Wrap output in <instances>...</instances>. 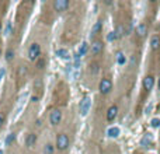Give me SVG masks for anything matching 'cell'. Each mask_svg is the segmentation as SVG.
<instances>
[{
	"mask_svg": "<svg viewBox=\"0 0 160 154\" xmlns=\"http://www.w3.org/2000/svg\"><path fill=\"white\" fill-rule=\"evenodd\" d=\"M87 51H89V45H87V43L86 42H83L81 43V46H80V49H79V56H84L86 53H87Z\"/></svg>",
	"mask_w": 160,
	"mask_h": 154,
	"instance_id": "cell-17",
	"label": "cell"
},
{
	"mask_svg": "<svg viewBox=\"0 0 160 154\" xmlns=\"http://www.w3.org/2000/svg\"><path fill=\"white\" fill-rule=\"evenodd\" d=\"M112 90V81L111 79H108V77H104V79L100 80V84H98V91L101 93L103 95H107V94H110Z\"/></svg>",
	"mask_w": 160,
	"mask_h": 154,
	"instance_id": "cell-3",
	"label": "cell"
},
{
	"mask_svg": "<svg viewBox=\"0 0 160 154\" xmlns=\"http://www.w3.org/2000/svg\"><path fill=\"white\" fill-rule=\"evenodd\" d=\"M150 48L155 52H157L160 49V35H153L150 38Z\"/></svg>",
	"mask_w": 160,
	"mask_h": 154,
	"instance_id": "cell-12",
	"label": "cell"
},
{
	"mask_svg": "<svg viewBox=\"0 0 160 154\" xmlns=\"http://www.w3.org/2000/svg\"><path fill=\"white\" fill-rule=\"evenodd\" d=\"M152 126H153V128H159L160 126V119L159 118H155V119H152Z\"/></svg>",
	"mask_w": 160,
	"mask_h": 154,
	"instance_id": "cell-28",
	"label": "cell"
},
{
	"mask_svg": "<svg viewBox=\"0 0 160 154\" xmlns=\"http://www.w3.org/2000/svg\"><path fill=\"white\" fill-rule=\"evenodd\" d=\"M49 122H51V125H53V126L59 125V123L62 122V111L53 109V111L51 112V115H49Z\"/></svg>",
	"mask_w": 160,
	"mask_h": 154,
	"instance_id": "cell-6",
	"label": "cell"
},
{
	"mask_svg": "<svg viewBox=\"0 0 160 154\" xmlns=\"http://www.w3.org/2000/svg\"><path fill=\"white\" fill-rule=\"evenodd\" d=\"M98 63H91L90 64V73L91 74H97L98 73Z\"/></svg>",
	"mask_w": 160,
	"mask_h": 154,
	"instance_id": "cell-24",
	"label": "cell"
},
{
	"mask_svg": "<svg viewBox=\"0 0 160 154\" xmlns=\"http://www.w3.org/2000/svg\"><path fill=\"white\" fill-rule=\"evenodd\" d=\"M101 31H103V22L97 21L96 24H94V27H93V30H91V35L96 37V35H98V34H101Z\"/></svg>",
	"mask_w": 160,
	"mask_h": 154,
	"instance_id": "cell-14",
	"label": "cell"
},
{
	"mask_svg": "<svg viewBox=\"0 0 160 154\" xmlns=\"http://www.w3.org/2000/svg\"><path fill=\"white\" fill-rule=\"evenodd\" d=\"M14 140H16V133H10V134H7V139H6V146H11V144L14 143Z\"/></svg>",
	"mask_w": 160,
	"mask_h": 154,
	"instance_id": "cell-18",
	"label": "cell"
},
{
	"mask_svg": "<svg viewBox=\"0 0 160 154\" xmlns=\"http://www.w3.org/2000/svg\"><path fill=\"white\" fill-rule=\"evenodd\" d=\"M107 39H108V41H115V39H118V37H117V34H115V31L110 32V34H108V37H107Z\"/></svg>",
	"mask_w": 160,
	"mask_h": 154,
	"instance_id": "cell-27",
	"label": "cell"
},
{
	"mask_svg": "<svg viewBox=\"0 0 160 154\" xmlns=\"http://www.w3.org/2000/svg\"><path fill=\"white\" fill-rule=\"evenodd\" d=\"M157 85H159V88H160V77H159V83H157Z\"/></svg>",
	"mask_w": 160,
	"mask_h": 154,
	"instance_id": "cell-33",
	"label": "cell"
},
{
	"mask_svg": "<svg viewBox=\"0 0 160 154\" xmlns=\"http://www.w3.org/2000/svg\"><path fill=\"white\" fill-rule=\"evenodd\" d=\"M69 144H70V140H69V136L66 133H59L56 134V140H55V149L58 151H66L69 149Z\"/></svg>",
	"mask_w": 160,
	"mask_h": 154,
	"instance_id": "cell-1",
	"label": "cell"
},
{
	"mask_svg": "<svg viewBox=\"0 0 160 154\" xmlns=\"http://www.w3.org/2000/svg\"><path fill=\"white\" fill-rule=\"evenodd\" d=\"M11 28H13V24L9 21L7 22V27H6V35H10L11 34Z\"/></svg>",
	"mask_w": 160,
	"mask_h": 154,
	"instance_id": "cell-29",
	"label": "cell"
},
{
	"mask_svg": "<svg viewBox=\"0 0 160 154\" xmlns=\"http://www.w3.org/2000/svg\"><path fill=\"white\" fill-rule=\"evenodd\" d=\"M115 59H117V63L119 64V66H124V64L127 63V58H125V53H124L122 51H118V52L115 53Z\"/></svg>",
	"mask_w": 160,
	"mask_h": 154,
	"instance_id": "cell-13",
	"label": "cell"
},
{
	"mask_svg": "<svg viewBox=\"0 0 160 154\" xmlns=\"http://www.w3.org/2000/svg\"><path fill=\"white\" fill-rule=\"evenodd\" d=\"M38 100H39V97H38V95H32V97H31V101H32V102H37Z\"/></svg>",
	"mask_w": 160,
	"mask_h": 154,
	"instance_id": "cell-32",
	"label": "cell"
},
{
	"mask_svg": "<svg viewBox=\"0 0 160 154\" xmlns=\"http://www.w3.org/2000/svg\"><path fill=\"white\" fill-rule=\"evenodd\" d=\"M108 136L110 137H117V136H119V128H110L108 129Z\"/></svg>",
	"mask_w": 160,
	"mask_h": 154,
	"instance_id": "cell-16",
	"label": "cell"
},
{
	"mask_svg": "<svg viewBox=\"0 0 160 154\" xmlns=\"http://www.w3.org/2000/svg\"><path fill=\"white\" fill-rule=\"evenodd\" d=\"M27 76V67L25 66H20L18 67V79H25Z\"/></svg>",
	"mask_w": 160,
	"mask_h": 154,
	"instance_id": "cell-20",
	"label": "cell"
},
{
	"mask_svg": "<svg viewBox=\"0 0 160 154\" xmlns=\"http://www.w3.org/2000/svg\"><path fill=\"white\" fill-rule=\"evenodd\" d=\"M7 121V112L4 111H0V128H3V125Z\"/></svg>",
	"mask_w": 160,
	"mask_h": 154,
	"instance_id": "cell-21",
	"label": "cell"
},
{
	"mask_svg": "<svg viewBox=\"0 0 160 154\" xmlns=\"http://www.w3.org/2000/svg\"><path fill=\"white\" fill-rule=\"evenodd\" d=\"M14 58V49H7V52H6V60L7 62H10L11 59Z\"/></svg>",
	"mask_w": 160,
	"mask_h": 154,
	"instance_id": "cell-23",
	"label": "cell"
},
{
	"mask_svg": "<svg viewBox=\"0 0 160 154\" xmlns=\"http://www.w3.org/2000/svg\"><path fill=\"white\" fill-rule=\"evenodd\" d=\"M0 56H1V49H0Z\"/></svg>",
	"mask_w": 160,
	"mask_h": 154,
	"instance_id": "cell-35",
	"label": "cell"
},
{
	"mask_svg": "<svg viewBox=\"0 0 160 154\" xmlns=\"http://www.w3.org/2000/svg\"><path fill=\"white\" fill-rule=\"evenodd\" d=\"M152 140H153V137H152V134H150V133H146V134H145V137H143V140H142V144H149L150 142H152Z\"/></svg>",
	"mask_w": 160,
	"mask_h": 154,
	"instance_id": "cell-25",
	"label": "cell"
},
{
	"mask_svg": "<svg viewBox=\"0 0 160 154\" xmlns=\"http://www.w3.org/2000/svg\"><path fill=\"white\" fill-rule=\"evenodd\" d=\"M69 6H70V1H68V0H55L53 1V9H55V11H59V13L68 10Z\"/></svg>",
	"mask_w": 160,
	"mask_h": 154,
	"instance_id": "cell-7",
	"label": "cell"
},
{
	"mask_svg": "<svg viewBox=\"0 0 160 154\" xmlns=\"http://www.w3.org/2000/svg\"><path fill=\"white\" fill-rule=\"evenodd\" d=\"M28 59L31 62H37L39 56H41V45L38 42H32L30 46H28Z\"/></svg>",
	"mask_w": 160,
	"mask_h": 154,
	"instance_id": "cell-2",
	"label": "cell"
},
{
	"mask_svg": "<svg viewBox=\"0 0 160 154\" xmlns=\"http://www.w3.org/2000/svg\"><path fill=\"white\" fill-rule=\"evenodd\" d=\"M38 142V136H37V133H28L27 134V137H25V146L28 147V149H32L35 144H37Z\"/></svg>",
	"mask_w": 160,
	"mask_h": 154,
	"instance_id": "cell-8",
	"label": "cell"
},
{
	"mask_svg": "<svg viewBox=\"0 0 160 154\" xmlns=\"http://www.w3.org/2000/svg\"><path fill=\"white\" fill-rule=\"evenodd\" d=\"M55 151V146L52 143H47L44 146V154H53Z\"/></svg>",
	"mask_w": 160,
	"mask_h": 154,
	"instance_id": "cell-15",
	"label": "cell"
},
{
	"mask_svg": "<svg viewBox=\"0 0 160 154\" xmlns=\"http://www.w3.org/2000/svg\"><path fill=\"white\" fill-rule=\"evenodd\" d=\"M4 74H6V69L4 67H0V81H1V79L4 77Z\"/></svg>",
	"mask_w": 160,
	"mask_h": 154,
	"instance_id": "cell-30",
	"label": "cell"
},
{
	"mask_svg": "<svg viewBox=\"0 0 160 154\" xmlns=\"http://www.w3.org/2000/svg\"><path fill=\"white\" fill-rule=\"evenodd\" d=\"M44 63H45V62H44V60H39V59H38V60H37L38 69H44Z\"/></svg>",
	"mask_w": 160,
	"mask_h": 154,
	"instance_id": "cell-31",
	"label": "cell"
},
{
	"mask_svg": "<svg viewBox=\"0 0 160 154\" xmlns=\"http://www.w3.org/2000/svg\"><path fill=\"white\" fill-rule=\"evenodd\" d=\"M135 32H136L138 38L143 39V38L146 37V34H148V25H146L145 22H140V24H139V25L135 28Z\"/></svg>",
	"mask_w": 160,
	"mask_h": 154,
	"instance_id": "cell-10",
	"label": "cell"
},
{
	"mask_svg": "<svg viewBox=\"0 0 160 154\" xmlns=\"http://www.w3.org/2000/svg\"><path fill=\"white\" fill-rule=\"evenodd\" d=\"M0 34H1V24H0Z\"/></svg>",
	"mask_w": 160,
	"mask_h": 154,
	"instance_id": "cell-34",
	"label": "cell"
},
{
	"mask_svg": "<svg viewBox=\"0 0 160 154\" xmlns=\"http://www.w3.org/2000/svg\"><path fill=\"white\" fill-rule=\"evenodd\" d=\"M115 34H117L118 38H122L125 35V28H124V25H118V28L115 30Z\"/></svg>",
	"mask_w": 160,
	"mask_h": 154,
	"instance_id": "cell-22",
	"label": "cell"
},
{
	"mask_svg": "<svg viewBox=\"0 0 160 154\" xmlns=\"http://www.w3.org/2000/svg\"><path fill=\"white\" fill-rule=\"evenodd\" d=\"M153 85H155V77L153 76H146L143 79V90H146L149 93L153 88Z\"/></svg>",
	"mask_w": 160,
	"mask_h": 154,
	"instance_id": "cell-11",
	"label": "cell"
},
{
	"mask_svg": "<svg viewBox=\"0 0 160 154\" xmlns=\"http://www.w3.org/2000/svg\"><path fill=\"white\" fill-rule=\"evenodd\" d=\"M56 55L60 56L62 59H69V52H68L66 49H58V51H56Z\"/></svg>",
	"mask_w": 160,
	"mask_h": 154,
	"instance_id": "cell-19",
	"label": "cell"
},
{
	"mask_svg": "<svg viewBox=\"0 0 160 154\" xmlns=\"http://www.w3.org/2000/svg\"><path fill=\"white\" fill-rule=\"evenodd\" d=\"M90 106H91L90 97H84V98L80 101V105H79V109H80L81 116H86V115L89 114V111H90Z\"/></svg>",
	"mask_w": 160,
	"mask_h": 154,
	"instance_id": "cell-5",
	"label": "cell"
},
{
	"mask_svg": "<svg viewBox=\"0 0 160 154\" xmlns=\"http://www.w3.org/2000/svg\"><path fill=\"white\" fill-rule=\"evenodd\" d=\"M91 55L93 56H98V55H101L103 51H104V43H103L101 39H94L93 42H91Z\"/></svg>",
	"mask_w": 160,
	"mask_h": 154,
	"instance_id": "cell-4",
	"label": "cell"
},
{
	"mask_svg": "<svg viewBox=\"0 0 160 154\" xmlns=\"http://www.w3.org/2000/svg\"><path fill=\"white\" fill-rule=\"evenodd\" d=\"M73 66H75V69H79V66H80V56H79V53H76V55H75V63H73Z\"/></svg>",
	"mask_w": 160,
	"mask_h": 154,
	"instance_id": "cell-26",
	"label": "cell"
},
{
	"mask_svg": "<svg viewBox=\"0 0 160 154\" xmlns=\"http://www.w3.org/2000/svg\"><path fill=\"white\" fill-rule=\"evenodd\" d=\"M117 115H118V106L111 105L108 108V111H107V121H108V122H114L115 118H117Z\"/></svg>",
	"mask_w": 160,
	"mask_h": 154,
	"instance_id": "cell-9",
	"label": "cell"
}]
</instances>
